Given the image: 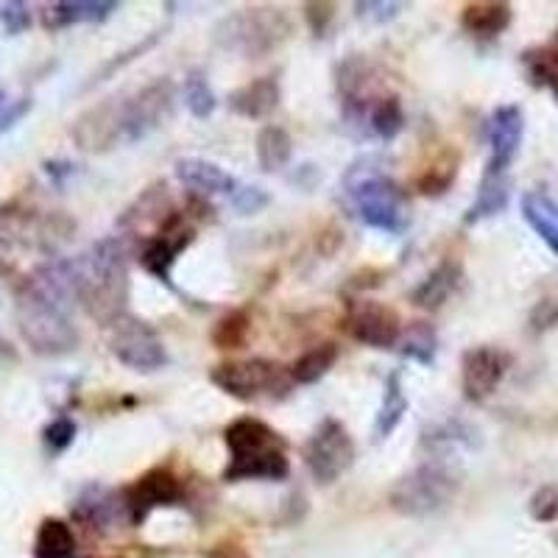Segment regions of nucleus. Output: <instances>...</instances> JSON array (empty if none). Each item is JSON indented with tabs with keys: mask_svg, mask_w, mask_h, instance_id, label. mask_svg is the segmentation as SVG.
<instances>
[{
	"mask_svg": "<svg viewBox=\"0 0 558 558\" xmlns=\"http://www.w3.org/2000/svg\"><path fill=\"white\" fill-rule=\"evenodd\" d=\"M76 299V260L39 263L17 286L20 336L32 352L45 357L68 355L78 347V330L73 324Z\"/></svg>",
	"mask_w": 558,
	"mask_h": 558,
	"instance_id": "1",
	"label": "nucleus"
},
{
	"mask_svg": "<svg viewBox=\"0 0 558 558\" xmlns=\"http://www.w3.org/2000/svg\"><path fill=\"white\" fill-rule=\"evenodd\" d=\"M73 260H76V299L98 324L112 327L129 313L126 246L121 238H104Z\"/></svg>",
	"mask_w": 558,
	"mask_h": 558,
	"instance_id": "2",
	"label": "nucleus"
},
{
	"mask_svg": "<svg viewBox=\"0 0 558 558\" xmlns=\"http://www.w3.org/2000/svg\"><path fill=\"white\" fill-rule=\"evenodd\" d=\"M229 463L221 481H286L291 475L286 438L257 416H241L223 430Z\"/></svg>",
	"mask_w": 558,
	"mask_h": 558,
	"instance_id": "3",
	"label": "nucleus"
},
{
	"mask_svg": "<svg viewBox=\"0 0 558 558\" xmlns=\"http://www.w3.org/2000/svg\"><path fill=\"white\" fill-rule=\"evenodd\" d=\"M347 196L355 216L368 229L386 232V235H402L411 223L408 198L402 187L391 177L372 168H352L347 173Z\"/></svg>",
	"mask_w": 558,
	"mask_h": 558,
	"instance_id": "4",
	"label": "nucleus"
},
{
	"mask_svg": "<svg viewBox=\"0 0 558 558\" xmlns=\"http://www.w3.org/2000/svg\"><path fill=\"white\" fill-rule=\"evenodd\" d=\"M458 488L461 475L452 472L450 463L427 461L393 483L388 492V506L402 517H427L452 502Z\"/></svg>",
	"mask_w": 558,
	"mask_h": 558,
	"instance_id": "5",
	"label": "nucleus"
},
{
	"mask_svg": "<svg viewBox=\"0 0 558 558\" xmlns=\"http://www.w3.org/2000/svg\"><path fill=\"white\" fill-rule=\"evenodd\" d=\"M288 34L291 23L279 9H243L218 23L216 43L227 51L243 53L246 59H260L277 51Z\"/></svg>",
	"mask_w": 558,
	"mask_h": 558,
	"instance_id": "6",
	"label": "nucleus"
},
{
	"mask_svg": "<svg viewBox=\"0 0 558 558\" xmlns=\"http://www.w3.org/2000/svg\"><path fill=\"white\" fill-rule=\"evenodd\" d=\"M213 386L235 400H279L291 391L293 380L288 368L266 357H252V361H229L209 372Z\"/></svg>",
	"mask_w": 558,
	"mask_h": 558,
	"instance_id": "7",
	"label": "nucleus"
},
{
	"mask_svg": "<svg viewBox=\"0 0 558 558\" xmlns=\"http://www.w3.org/2000/svg\"><path fill=\"white\" fill-rule=\"evenodd\" d=\"M302 458L313 481L330 486L355 463V441L338 418H324L302 447Z\"/></svg>",
	"mask_w": 558,
	"mask_h": 558,
	"instance_id": "8",
	"label": "nucleus"
},
{
	"mask_svg": "<svg viewBox=\"0 0 558 558\" xmlns=\"http://www.w3.org/2000/svg\"><path fill=\"white\" fill-rule=\"evenodd\" d=\"M109 349L123 366L134 368V372H157L168 363L166 343L157 336V330L143 318L132 316V313H126V316L112 324Z\"/></svg>",
	"mask_w": 558,
	"mask_h": 558,
	"instance_id": "9",
	"label": "nucleus"
},
{
	"mask_svg": "<svg viewBox=\"0 0 558 558\" xmlns=\"http://www.w3.org/2000/svg\"><path fill=\"white\" fill-rule=\"evenodd\" d=\"M177 89L171 78H157L132 98L121 101V134L129 143L148 137L173 114Z\"/></svg>",
	"mask_w": 558,
	"mask_h": 558,
	"instance_id": "10",
	"label": "nucleus"
},
{
	"mask_svg": "<svg viewBox=\"0 0 558 558\" xmlns=\"http://www.w3.org/2000/svg\"><path fill=\"white\" fill-rule=\"evenodd\" d=\"M343 327L357 343L372 349L397 347L402 338L400 313L377 299H352L347 302V318Z\"/></svg>",
	"mask_w": 558,
	"mask_h": 558,
	"instance_id": "11",
	"label": "nucleus"
},
{
	"mask_svg": "<svg viewBox=\"0 0 558 558\" xmlns=\"http://www.w3.org/2000/svg\"><path fill=\"white\" fill-rule=\"evenodd\" d=\"M123 502H126V514L132 525H140L151 514L154 508H168L184 502L187 492H184V481L168 466H154L146 475H140L132 486L121 492Z\"/></svg>",
	"mask_w": 558,
	"mask_h": 558,
	"instance_id": "12",
	"label": "nucleus"
},
{
	"mask_svg": "<svg viewBox=\"0 0 558 558\" xmlns=\"http://www.w3.org/2000/svg\"><path fill=\"white\" fill-rule=\"evenodd\" d=\"M196 241V229L184 221V213L173 209L168 221L154 232L151 241L143 246L140 252V266L146 268L151 277H157L159 282L171 286V271L177 266V257Z\"/></svg>",
	"mask_w": 558,
	"mask_h": 558,
	"instance_id": "13",
	"label": "nucleus"
},
{
	"mask_svg": "<svg viewBox=\"0 0 558 558\" xmlns=\"http://www.w3.org/2000/svg\"><path fill=\"white\" fill-rule=\"evenodd\" d=\"M508 357L495 347H472L461 357V386L470 402L488 400L502 383Z\"/></svg>",
	"mask_w": 558,
	"mask_h": 558,
	"instance_id": "14",
	"label": "nucleus"
},
{
	"mask_svg": "<svg viewBox=\"0 0 558 558\" xmlns=\"http://www.w3.org/2000/svg\"><path fill=\"white\" fill-rule=\"evenodd\" d=\"M488 146H492V157H488L486 173H508L514 157L520 154L522 134H525V114L517 104H506L497 107L488 118Z\"/></svg>",
	"mask_w": 558,
	"mask_h": 558,
	"instance_id": "15",
	"label": "nucleus"
},
{
	"mask_svg": "<svg viewBox=\"0 0 558 558\" xmlns=\"http://www.w3.org/2000/svg\"><path fill=\"white\" fill-rule=\"evenodd\" d=\"M73 140L78 143L82 151L101 154L109 151L112 146H118V140H123L121 134V101H104L98 107H89L87 112H82L70 129Z\"/></svg>",
	"mask_w": 558,
	"mask_h": 558,
	"instance_id": "16",
	"label": "nucleus"
},
{
	"mask_svg": "<svg viewBox=\"0 0 558 558\" xmlns=\"http://www.w3.org/2000/svg\"><path fill=\"white\" fill-rule=\"evenodd\" d=\"M73 517L87 527H98V531H109V527H114V522H129L123 495H114L104 486L84 488L76 506H73Z\"/></svg>",
	"mask_w": 558,
	"mask_h": 558,
	"instance_id": "17",
	"label": "nucleus"
},
{
	"mask_svg": "<svg viewBox=\"0 0 558 558\" xmlns=\"http://www.w3.org/2000/svg\"><path fill=\"white\" fill-rule=\"evenodd\" d=\"M121 9V3L112 0H59L45 7L43 26L48 32H62V28L78 26V23H104Z\"/></svg>",
	"mask_w": 558,
	"mask_h": 558,
	"instance_id": "18",
	"label": "nucleus"
},
{
	"mask_svg": "<svg viewBox=\"0 0 558 558\" xmlns=\"http://www.w3.org/2000/svg\"><path fill=\"white\" fill-rule=\"evenodd\" d=\"M279 82L277 76H260L243 84L235 93H229V109L248 121H263L279 107Z\"/></svg>",
	"mask_w": 558,
	"mask_h": 558,
	"instance_id": "19",
	"label": "nucleus"
},
{
	"mask_svg": "<svg viewBox=\"0 0 558 558\" xmlns=\"http://www.w3.org/2000/svg\"><path fill=\"white\" fill-rule=\"evenodd\" d=\"M177 179L182 184H187V187H193V191L204 193V196H213V193L235 196V191L241 187L235 177H229L221 166L202 157L177 159Z\"/></svg>",
	"mask_w": 558,
	"mask_h": 558,
	"instance_id": "20",
	"label": "nucleus"
},
{
	"mask_svg": "<svg viewBox=\"0 0 558 558\" xmlns=\"http://www.w3.org/2000/svg\"><path fill=\"white\" fill-rule=\"evenodd\" d=\"M511 7L497 3V0H481V3H466L461 12L463 32L472 37H497L511 26Z\"/></svg>",
	"mask_w": 558,
	"mask_h": 558,
	"instance_id": "21",
	"label": "nucleus"
},
{
	"mask_svg": "<svg viewBox=\"0 0 558 558\" xmlns=\"http://www.w3.org/2000/svg\"><path fill=\"white\" fill-rule=\"evenodd\" d=\"M508 196H511V182H508V173H483L481 187H477V196L472 202V207L466 209L463 223H481L486 218L497 216L508 207Z\"/></svg>",
	"mask_w": 558,
	"mask_h": 558,
	"instance_id": "22",
	"label": "nucleus"
},
{
	"mask_svg": "<svg viewBox=\"0 0 558 558\" xmlns=\"http://www.w3.org/2000/svg\"><path fill=\"white\" fill-rule=\"evenodd\" d=\"M171 213H173V207H171V196H168L166 182H157L140 193L137 202H134L132 207H129L126 213L118 218V223H121V227H140V223L154 221L159 229L162 223L168 221V216H171Z\"/></svg>",
	"mask_w": 558,
	"mask_h": 558,
	"instance_id": "23",
	"label": "nucleus"
},
{
	"mask_svg": "<svg viewBox=\"0 0 558 558\" xmlns=\"http://www.w3.org/2000/svg\"><path fill=\"white\" fill-rule=\"evenodd\" d=\"M522 216L527 227L558 254V202H553L547 193L527 191L522 196Z\"/></svg>",
	"mask_w": 558,
	"mask_h": 558,
	"instance_id": "24",
	"label": "nucleus"
},
{
	"mask_svg": "<svg viewBox=\"0 0 558 558\" xmlns=\"http://www.w3.org/2000/svg\"><path fill=\"white\" fill-rule=\"evenodd\" d=\"M458 282H461V266H458V263H441V266L413 291V305L422 307V311H438V307L445 305L447 299L456 293Z\"/></svg>",
	"mask_w": 558,
	"mask_h": 558,
	"instance_id": "25",
	"label": "nucleus"
},
{
	"mask_svg": "<svg viewBox=\"0 0 558 558\" xmlns=\"http://www.w3.org/2000/svg\"><path fill=\"white\" fill-rule=\"evenodd\" d=\"M405 413L408 397L405 388H402V375L400 372H391V375L386 377V386H383V402L375 418V441H386V438L400 427Z\"/></svg>",
	"mask_w": 558,
	"mask_h": 558,
	"instance_id": "26",
	"label": "nucleus"
},
{
	"mask_svg": "<svg viewBox=\"0 0 558 558\" xmlns=\"http://www.w3.org/2000/svg\"><path fill=\"white\" fill-rule=\"evenodd\" d=\"M254 151H257V162H260L263 171H282L293 157V140L282 126L268 123V126H263L260 134H257Z\"/></svg>",
	"mask_w": 558,
	"mask_h": 558,
	"instance_id": "27",
	"label": "nucleus"
},
{
	"mask_svg": "<svg viewBox=\"0 0 558 558\" xmlns=\"http://www.w3.org/2000/svg\"><path fill=\"white\" fill-rule=\"evenodd\" d=\"M76 550V536L70 525L57 517L39 522L37 539H34V556L37 558H73Z\"/></svg>",
	"mask_w": 558,
	"mask_h": 558,
	"instance_id": "28",
	"label": "nucleus"
},
{
	"mask_svg": "<svg viewBox=\"0 0 558 558\" xmlns=\"http://www.w3.org/2000/svg\"><path fill=\"white\" fill-rule=\"evenodd\" d=\"M336 361H338L336 343L332 341L318 343V347L307 349L305 355L296 357V361L291 363L288 375H291V380L296 383V386H311V383L322 380V377L336 366Z\"/></svg>",
	"mask_w": 558,
	"mask_h": 558,
	"instance_id": "29",
	"label": "nucleus"
},
{
	"mask_svg": "<svg viewBox=\"0 0 558 558\" xmlns=\"http://www.w3.org/2000/svg\"><path fill=\"white\" fill-rule=\"evenodd\" d=\"M366 126L372 129V134L386 140V143L397 137V134L405 129V109H402L400 96H383L380 101L372 107V112H368Z\"/></svg>",
	"mask_w": 558,
	"mask_h": 558,
	"instance_id": "30",
	"label": "nucleus"
},
{
	"mask_svg": "<svg viewBox=\"0 0 558 558\" xmlns=\"http://www.w3.org/2000/svg\"><path fill=\"white\" fill-rule=\"evenodd\" d=\"M458 177V154L456 151H441L438 159L430 168H425V173L416 179V187L422 196H441V193L450 191V184Z\"/></svg>",
	"mask_w": 558,
	"mask_h": 558,
	"instance_id": "31",
	"label": "nucleus"
},
{
	"mask_svg": "<svg viewBox=\"0 0 558 558\" xmlns=\"http://www.w3.org/2000/svg\"><path fill=\"white\" fill-rule=\"evenodd\" d=\"M436 330H433L430 324L427 322H416L408 327V332H402L400 338V347H402V355L411 357V361L422 363V366H427V363H433V357H436Z\"/></svg>",
	"mask_w": 558,
	"mask_h": 558,
	"instance_id": "32",
	"label": "nucleus"
},
{
	"mask_svg": "<svg viewBox=\"0 0 558 558\" xmlns=\"http://www.w3.org/2000/svg\"><path fill=\"white\" fill-rule=\"evenodd\" d=\"M182 93H184V104H187L191 114L193 118H198V121H204V118H209V114L216 112L218 107L216 93H213V87H209L207 76H204L202 70H191V73H187Z\"/></svg>",
	"mask_w": 558,
	"mask_h": 558,
	"instance_id": "33",
	"label": "nucleus"
},
{
	"mask_svg": "<svg viewBox=\"0 0 558 558\" xmlns=\"http://www.w3.org/2000/svg\"><path fill=\"white\" fill-rule=\"evenodd\" d=\"M252 332V318L246 311H229L213 327V343L218 349H241Z\"/></svg>",
	"mask_w": 558,
	"mask_h": 558,
	"instance_id": "34",
	"label": "nucleus"
},
{
	"mask_svg": "<svg viewBox=\"0 0 558 558\" xmlns=\"http://www.w3.org/2000/svg\"><path fill=\"white\" fill-rule=\"evenodd\" d=\"M525 68L531 73L533 84H547L553 89V96L558 98V43L550 45V48L525 53Z\"/></svg>",
	"mask_w": 558,
	"mask_h": 558,
	"instance_id": "35",
	"label": "nucleus"
},
{
	"mask_svg": "<svg viewBox=\"0 0 558 558\" xmlns=\"http://www.w3.org/2000/svg\"><path fill=\"white\" fill-rule=\"evenodd\" d=\"M76 433H78V427H76V422H73V418L57 416L51 425L43 430L45 450L51 452L53 458L62 456V452H68L70 447H73V441H76Z\"/></svg>",
	"mask_w": 558,
	"mask_h": 558,
	"instance_id": "36",
	"label": "nucleus"
},
{
	"mask_svg": "<svg viewBox=\"0 0 558 558\" xmlns=\"http://www.w3.org/2000/svg\"><path fill=\"white\" fill-rule=\"evenodd\" d=\"M0 23L7 28V34H23L32 28V9L28 3H20V0H12V3H3L0 7Z\"/></svg>",
	"mask_w": 558,
	"mask_h": 558,
	"instance_id": "37",
	"label": "nucleus"
},
{
	"mask_svg": "<svg viewBox=\"0 0 558 558\" xmlns=\"http://www.w3.org/2000/svg\"><path fill=\"white\" fill-rule=\"evenodd\" d=\"M531 514L533 520L553 522L558 517V488L542 486L536 495L531 497Z\"/></svg>",
	"mask_w": 558,
	"mask_h": 558,
	"instance_id": "38",
	"label": "nucleus"
},
{
	"mask_svg": "<svg viewBox=\"0 0 558 558\" xmlns=\"http://www.w3.org/2000/svg\"><path fill=\"white\" fill-rule=\"evenodd\" d=\"M232 204L241 216H254V213H260L263 207L268 204V196L260 191V187H248V184H241L232 196Z\"/></svg>",
	"mask_w": 558,
	"mask_h": 558,
	"instance_id": "39",
	"label": "nucleus"
},
{
	"mask_svg": "<svg viewBox=\"0 0 558 558\" xmlns=\"http://www.w3.org/2000/svg\"><path fill=\"white\" fill-rule=\"evenodd\" d=\"M305 20L313 37H324L332 20H336V7L332 3H305Z\"/></svg>",
	"mask_w": 558,
	"mask_h": 558,
	"instance_id": "40",
	"label": "nucleus"
},
{
	"mask_svg": "<svg viewBox=\"0 0 558 558\" xmlns=\"http://www.w3.org/2000/svg\"><path fill=\"white\" fill-rule=\"evenodd\" d=\"M402 9H405V3H372V0H366V3H355L357 17L368 20V23H388V20L397 17Z\"/></svg>",
	"mask_w": 558,
	"mask_h": 558,
	"instance_id": "41",
	"label": "nucleus"
},
{
	"mask_svg": "<svg viewBox=\"0 0 558 558\" xmlns=\"http://www.w3.org/2000/svg\"><path fill=\"white\" fill-rule=\"evenodd\" d=\"M28 109H32V98H23V101H17L14 107H9L7 112H0V134L9 132V129H12L14 123L28 112Z\"/></svg>",
	"mask_w": 558,
	"mask_h": 558,
	"instance_id": "42",
	"label": "nucleus"
},
{
	"mask_svg": "<svg viewBox=\"0 0 558 558\" xmlns=\"http://www.w3.org/2000/svg\"><path fill=\"white\" fill-rule=\"evenodd\" d=\"M45 173L53 179L57 184H64V179L73 177V171H76V166L73 162H68V159H51V162H45Z\"/></svg>",
	"mask_w": 558,
	"mask_h": 558,
	"instance_id": "43",
	"label": "nucleus"
},
{
	"mask_svg": "<svg viewBox=\"0 0 558 558\" xmlns=\"http://www.w3.org/2000/svg\"><path fill=\"white\" fill-rule=\"evenodd\" d=\"M3 107H7V93L0 89V112H3Z\"/></svg>",
	"mask_w": 558,
	"mask_h": 558,
	"instance_id": "44",
	"label": "nucleus"
}]
</instances>
